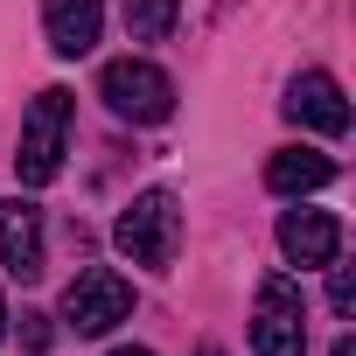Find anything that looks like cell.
<instances>
[{
  "label": "cell",
  "mask_w": 356,
  "mask_h": 356,
  "mask_svg": "<svg viewBox=\"0 0 356 356\" xmlns=\"http://www.w3.org/2000/svg\"><path fill=\"white\" fill-rule=\"evenodd\" d=\"M112 245H119L133 266L168 273V266H175V245H182V203H175V189H140V196L119 210Z\"/></svg>",
  "instance_id": "6da1fadb"
},
{
  "label": "cell",
  "mask_w": 356,
  "mask_h": 356,
  "mask_svg": "<svg viewBox=\"0 0 356 356\" xmlns=\"http://www.w3.org/2000/svg\"><path fill=\"white\" fill-rule=\"evenodd\" d=\"M70 112H77V98H70L63 84L35 91V105H29V119H22V147H15V175H22L29 189L56 182L63 147H70Z\"/></svg>",
  "instance_id": "7a4b0ae2"
},
{
  "label": "cell",
  "mask_w": 356,
  "mask_h": 356,
  "mask_svg": "<svg viewBox=\"0 0 356 356\" xmlns=\"http://www.w3.org/2000/svg\"><path fill=\"white\" fill-rule=\"evenodd\" d=\"M98 98L133 126H161L175 112V77L161 63H147V56H119V63L98 70Z\"/></svg>",
  "instance_id": "3957f363"
},
{
  "label": "cell",
  "mask_w": 356,
  "mask_h": 356,
  "mask_svg": "<svg viewBox=\"0 0 356 356\" xmlns=\"http://www.w3.org/2000/svg\"><path fill=\"white\" fill-rule=\"evenodd\" d=\"M252 349H259V356H307V300H300V280L273 273V280L259 286Z\"/></svg>",
  "instance_id": "277c9868"
},
{
  "label": "cell",
  "mask_w": 356,
  "mask_h": 356,
  "mask_svg": "<svg viewBox=\"0 0 356 356\" xmlns=\"http://www.w3.org/2000/svg\"><path fill=\"white\" fill-rule=\"evenodd\" d=\"M133 314V286L119 280V273H77L70 286H63V321L77 328V335H112L119 321Z\"/></svg>",
  "instance_id": "5b68a950"
},
{
  "label": "cell",
  "mask_w": 356,
  "mask_h": 356,
  "mask_svg": "<svg viewBox=\"0 0 356 356\" xmlns=\"http://www.w3.org/2000/svg\"><path fill=\"white\" fill-rule=\"evenodd\" d=\"M286 119L335 140V133H349V98H342V84H335L328 70H300V77L286 84Z\"/></svg>",
  "instance_id": "8992f818"
},
{
  "label": "cell",
  "mask_w": 356,
  "mask_h": 356,
  "mask_svg": "<svg viewBox=\"0 0 356 356\" xmlns=\"http://www.w3.org/2000/svg\"><path fill=\"white\" fill-rule=\"evenodd\" d=\"M0 266L15 280L42 273V210L29 196H0Z\"/></svg>",
  "instance_id": "52a82bcc"
},
{
  "label": "cell",
  "mask_w": 356,
  "mask_h": 356,
  "mask_svg": "<svg viewBox=\"0 0 356 356\" xmlns=\"http://www.w3.org/2000/svg\"><path fill=\"white\" fill-rule=\"evenodd\" d=\"M280 252H286V266H335V252H342V224L328 217V210H286L280 217Z\"/></svg>",
  "instance_id": "ba28073f"
},
{
  "label": "cell",
  "mask_w": 356,
  "mask_h": 356,
  "mask_svg": "<svg viewBox=\"0 0 356 356\" xmlns=\"http://www.w3.org/2000/svg\"><path fill=\"white\" fill-rule=\"evenodd\" d=\"M105 29V0H42V35L56 56H91Z\"/></svg>",
  "instance_id": "9c48e42d"
},
{
  "label": "cell",
  "mask_w": 356,
  "mask_h": 356,
  "mask_svg": "<svg viewBox=\"0 0 356 356\" xmlns=\"http://www.w3.org/2000/svg\"><path fill=\"white\" fill-rule=\"evenodd\" d=\"M335 182V161L314 154V147H280L266 161V189L273 196H307V189H328Z\"/></svg>",
  "instance_id": "30bf717a"
},
{
  "label": "cell",
  "mask_w": 356,
  "mask_h": 356,
  "mask_svg": "<svg viewBox=\"0 0 356 356\" xmlns=\"http://www.w3.org/2000/svg\"><path fill=\"white\" fill-rule=\"evenodd\" d=\"M175 15H182V0H126V35L133 42H168Z\"/></svg>",
  "instance_id": "8fae6325"
},
{
  "label": "cell",
  "mask_w": 356,
  "mask_h": 356,
  "mask_svg": "<svg viewBox=\"0 0 356 356\" xmlns=\"http://www.w3.org/2000/svg\"><path fill=\"white\" fill-rule=\"evenodd\" d=\"M328 300H335V314H349V307H356V273H349V266H335V280H328Z\"/></svg>",
  "instance_id": "7c38bea8"
},
{
  "label": "cell",
  "mask_w": 356,
  "mask_h": 356,
  "mask_svg": "<svg viewBox=\"0 0 356 356\" xmlns=\"http://www.w3.org/2000/svg\"><path fill=\"white\" fill-rule=\"evenodd\" d=\"M22 342L29 349H49V314H22Z\"/></svg>",
  "instance_id": "4fadbf2b"
},
{
  "label": "cell",
  "mask_w": 356,
  "mask_h": 356,
  "mask_svg": "<svg viewBox=\"0 0 356 356\" xmlns=\"http://www.w3.org/2000/svg\"><path fill=\"white\" fill-rule=\"evenodd\" d=\"M328 356H356V342H349V335H342V342H335V349H328Z\"/></svg>",
  "instance_id": "5bb4252c"
},
{
  "label": "cell",
  "mask_w": 356,
  "mask_h": 356,
  "mask_svg": "<svg viewBox=\"0 0 356 356\" xmlns=\"http://www.w3.org/2000/svg\"><path fill=\"white\" fill-rule=\"evenodd\" d=\"M112 356H154V349H112Z\"/></svg>",
  "instance_id": "9a60e30c"
},
{
  "label": "cell",
  "mask_w": 356,
  "mask_h": 356,
  "mask_svg": "<svg viewBox=\"0 0 356 356\" xmlns=\"http://www.w3.org/2000/svg\"><path fill=\"white\" fill-rule=\"evenodd\" d=\"M0 335H8V300H0Z\"/></svg>",
  "instance_id": "2e32d148"
},
{
  "label": "cell",
  "mask_w": 356,
  "mask_h": 356,
  "mask_svg": "<svg viewBox=\"0 0 356 356\" xmlns=\"http://www.w3.org/2000/svg\"><path fill=\"white\" fill-rule=\"evenodd\" d=\"M203 356H224V349H203Z\"/></svg>",
  "instance_id": "e0dca14e"
}]
</instances>
